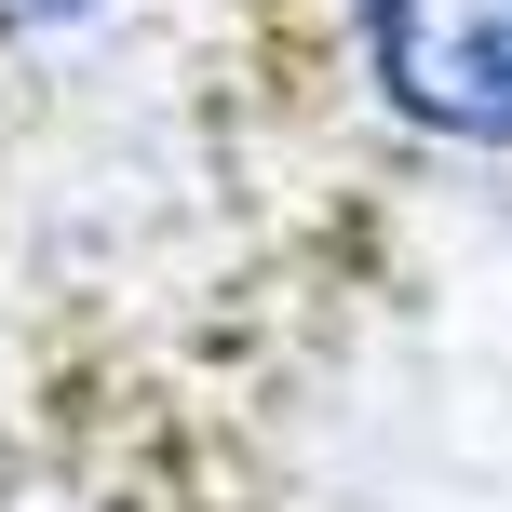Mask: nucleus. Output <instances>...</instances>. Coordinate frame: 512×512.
<instances>
[{
	"label": "nucleus",
	"instance_id": "1",
	"mask_svg": "<svg viewBox=\"0 0 512 512\" xmlns=\"http://www.w3.org/2000/svg\"><path fill=\"white\" fill-rule=\"evenodd\" d=\"M364 95L432 149H512V0H337Z\"/></svg>",
	"mask_w": 512,
	"mask_h": 512
},
{
	"label": "nucleus",
	"instance_id": "2",
	"mask_svg": "<svg viewBox=\"0 0 512 512\" xmlns=\"http://www.w3.org/2000/svg\"><path fill=\"white\" fill-rule=\"evenodd\" d=\"M95 14H122V0H0V41H68Z\"/></svg>",
	"mask_w": 512,
	"mask_h": 512
}]
</instances>
